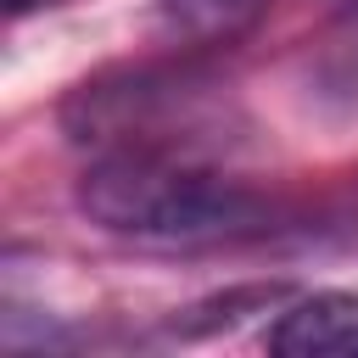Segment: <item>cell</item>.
Wrapping results in <instances>:
<instances>
[{"label":"cell","instance_id":"6da1fadb","mask_svg":"<svg viewBox=\"0 0 358 358\" xmlns=\"http://www.w3.org/2000/svg\"><path fill=\"white\" fill-rule=\"evenodd\" d=\"M78 207L134 241L157 246H207V241H241L268 229L274 207L207 168H190L168 151H112L78 179Z\"/></svg>","mask_w":358,"mask_h":358},{"label":"cell","instance_id":"7a4b0ae2","mask_svg":"<svg viewBox=\"0 0 358 358\" xmlns=\"http://www.w3.org/2000/svg\"><path fill=\"white\" fill-rule=\"evenodd\" d=\"M268 352L280 358H336L358 352V296L352 291H319L280 313L268 330Z\"/></svg>","mask_w":358,"mask_h":358},{"label":"cell","instance_id":"3957f363","mask_svg":"<svg viewBox=\"0 0 358 358\" xmlns=\"http://www.w3.org/2000/svg\"><path fill=\"white\" fill-rule=\"evenodd\" d=\"M263 6L268 0H162L157 17L168 34L190 45H224V39H241L263 17Z\"/></svg>","mask_w":358,"mask_h":358},{"label":"cell","instance_id":"277c9868","mask_svg":"<svg viewBox=\"0 0 358 358\" xmlns=\"http://www.w3.org/2000/svg\"><path fill=\"white\" fill-rule=\"evenodd\" d=\"M34 6H50V0H6V11H34Z\"/></svg>","mask_w":358,"mask_h":358}]
</instances>
